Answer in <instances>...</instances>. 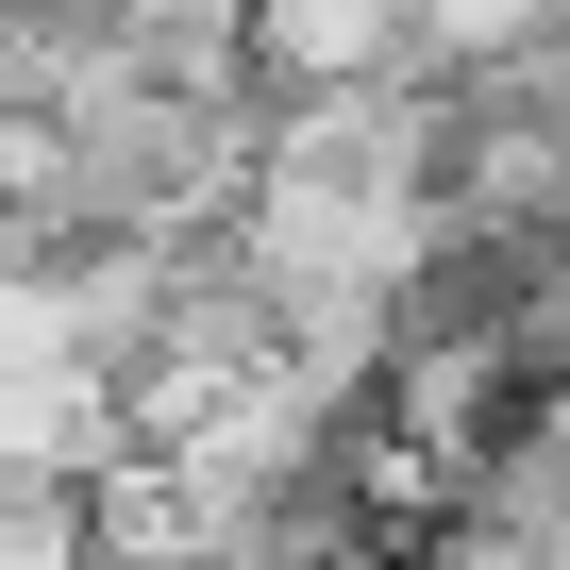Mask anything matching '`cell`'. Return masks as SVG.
<instances>
[{"label":"cell","mask_w":570,"mask_h":570,"mask_svg":"<svg viewBox=\"0 0 570 570\" xmlns=\"http://www.w3.org/2000/svg\"><path fill=\"white\" fill-rule=\"evenodd\" d=\"M235 68L268 101H303V85H403L420 68V0H235Z\"/></svg>","instance_id":"cell-1"}]
</instances>
